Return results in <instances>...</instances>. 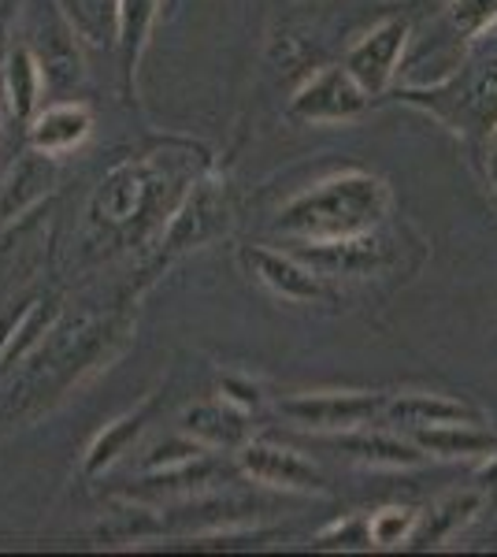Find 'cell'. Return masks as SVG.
I'll return each instance as SVG.
<instances>
[{
    "instance_id": "obj_1",
    "label": "cell",
    "mask_w": 497,
    "mask_h": 557,
    "mask_svg": "<svg viewBox=\"0 0 497 557\" xmlns=\"http://www.w3.org/2000/svg\"><path fill=\"white\" fill-rule=\"evenodd\" d=\"M390 209V190L368 172H346L294 197L275 220V231L301 242H331L368 235Z\"/></svg>"
},
{
    "instance_id": "obj_2",
    "label": "cell",
    "mask_w": 497,
    "mask_h": 557,
    "mask_svg": "<svg viewBox=\"0 0 497 557\" xmlns=\"http://www.w3.org/2000/svg\"><path fill=\"white\" fill-rule=\"evenodd\" d=\"M378 409H386V401L378 394H294V398L278 401V412L290 420L294 428L309 431H352L375 417Z\"/></svg>"
},
{
    "instance_id": "obj_3",
    "label": "cell",
    "mask_w": 497,
    "mask_h": 557,
    "mask_svg": "<svg viewBox=\"0 0 497 557\" xmlns=\"http://www.w3.org/2000/svg\"><path fill=\"white\" fill-rule=\"evenodd\" d=\"M368 94L346 67H327L297 89L290 112L305 123H349L364 112Z\"/></svg>"
},
{
    "instance_id": "obj_4",
    "label": "cell",
    "mask_w": 497,
    "mask_h": 557,
    "mask_svg": "<svg viewBox=\"0 0 497 557\" xmlns=\"http://www.w3.org/2000/svg\"><path fill=\"white\" fill-rule=\"evenodd\" d=\"M405 41H409V23L405 20H386L383 26H375L368 38H360L349 49L346 57V71L364 86L368 97L383 94L390 86L397 64H401Z\"/></svg>"
},
{
    "instance_id": "obj_5",
    "label": "cell",
    "mask_w": 497,
    "mask_h": 557,
    "mask_svg": "<svg viewBox=\"0 0 497 557\" xmlns=\"http://www.w3.org/2000/svg\"><path fill=\"white\" fill-rule=\"evenodd\" d=\"M294 257L305 260L315 275H372L386 264V242L368 235L331 238V242H301L294 246Z\"/></svg>"
},
{
    "instance_id": "obj_6",
    "label": "cell",
    "mask_w": 497,
    "mask_h": 557,
    "mask_svg": "<svg viewBox=\"0 0 497 557\" xmlns=\"http://www.w3.org/2000/svg\"><path fill=\"white\" fill-rule=\"evenodd\" d=\"M241 472L252 475L257 483L278 491H327L323 475L315 472L312 461H305L301 454L286 450V446H271V443H249L238 454Z\"/></svg>"
},
{
    "instance_id": "obj_7",
    "label": "cell",
    "mask_w": 497,
    "mask_h": 557,
    "mask_svg": "<svg viewBox=\"0 0 497 557\" xmlns=\"http://www.w3.org/2000/svg\"><path fill=\"white\" fill-rule=\"evenodd\" d=\"M249 268L257 272V278L264 286L278 294V298L290 301H315L323 298V275H315L305 260H297L294 253H271V249H252L246 253Z\"/></svg>"
},
{
    "instance_id": "obj_8",
    "label": "cell",
    "mask_w": 497,
    "mask_h": 557,
    "mask_svg": "<svg viewBox=\"0 0 497 557\" xmlns=\"http://www.w3.org/2000/svg\"><path fill=\"white\" fill-rule=\"evenodd\" d=\"M386 417L405 428H435V424H486L483 412L464 406L446 394H401L386 401Z\"/></svg>"
},
{
    "instance_id": "obj_9",
    "label": "cell",
    "mask_w": 497,
    "mask_h": 557,
    "mask_svg": "<svg viewBox=\"0 0 497 557\" xmlns=\"http://www.w3.org/2000/svg\"><path fill=\"white\" fill-rule=\"evenodd\" d=\"M89 131H94V120H89L86 104H52L41 115H34L30 146L41 157H63V152L83 146Z\"/></svg>"
},
{
    "instance_id": "obj_10",
    "label": "cell",
    "mask_w": 497,
    "mask_h": 557,
    "mask_svg": "<svg viewBox=\"0 0 497 557\" xmlns=\"http://www.w3.org/2000/svg\"><path fill=\"white\" fill-rule=\"evenodd\" d=\"M412 443L431 457H490V454H497V435H490L483 424L415 428Z\"/></svg>"
},
{
    "instance_id": "obj_11",
    "label": "cell",
    "mask_w": 497,
    "mask_h": 557,
    "mask_svg": "<svg viewBox=\"0 0 497 557\" xmlns=\"http://www.w3.org/2000/svg\"><path fill=\"white\" fill-rule=\"evenodd\" d=\"M186 431L194 438H201L204 446H215V450H234V446H241L249 438L246 412L227 398L189 409L186 412Z\"/></svg>"
},
{
    "instance_id": "obj_12",
    "label": "cell",
    "mask_w": 497,
    "mask_h": 557,
    "mask_svg": "<svg viewBox=\"0 0 497 557\" xmlns=\"http://www.w3.org/2000/svg\"><path fill=\"white\" fill-rule=\"evenodd\" d=\"M341 454L357 457V461H368V465H386V469H409V465H420L423 454L415 443H405V438H394V435H378V431H341L334 438Z\"/></svg>"
},
{
    "instance_id": "obj_13",
    "label": "cell",
    "mask_w": 497,
    "mask_h": 557,
    "mask_svg": "<svg viewBox=\"0 0 497 557\" xmlns=\"http://www.w3.org/2000/svg\"><path fill=\"white\" fill-rule=\"evenodd\" d=\"M41 86H45V75H41V64L30 49H12L8 52V67H4V104L12 108V115L20 120H30L34 108L41 101Z\"/></svg>"
},
{
    "instance_id": "obj_14",
    "label": "cell",
    "mask_w": 497,
    "mask_h": 557,
    "mask_svg": "<svg viewBox=\"0 0 497 557\" xmlns=\"http://www.w3.org/2000/svg\"><path fill=\"white\" fill-rule=\"evenodd\" d=\"M479 494H453V498H446V502H438L435 509H431L427 517H420L415 520V532L409 539V546H438V543H446L449 535L457 532V528H464L468 520H472V513L479 509Z\"/></svg>"
},
{
    "instance_id": "obj_15",
    "label": "cell",
    "mask_w": 497,
    "mask_h": 557,
    "mask_svg": "<svg viewBox=\"0 0 497 557\" xmlns=\"http://www.w3.org/2000/svg\"><path fill=\"white\" fill-rule=\"evenodd\" d=\"M146 412H149V406H141L138 412H126L123 420L108 424L101 435H97V443L89 446V457H86V472L89 475L104 472L108 465L120 461V457L126 454V446H131L134 438L141 435V428H146Z\"/></svg>"
},
{
    "instance_id": "obj_16",
    "label": "cell",
    "mask_w": 497,
    "mask_h": 557,
    "mask_svg": "<svg viewBox=\"0 0 497 557\" xmlns=\"http://www.w3.org/2000/svg\"><path fill=\"white\" fill-rule=\"evenodd\" d=\"M157 8H160V0H120V12H115V20H120V41H123L126 67H134V60H138Z\"/></svg>"
},
{
    "instance_id": "obj_17",
    "label": "cell",
    "mask_w": 497,
    "mask_h": 557,
    "mask_svg": "<svg viewBox=\"0 0 497 557\" xmlns=\"http://www.w3.org/2000/svg\"><path fill=\"white\" fill-rule=\"evenodd\" d=\"M415 520L420 513L415 509H378L375 517H368V524H372V543L375 546H401L409 543L412 532H415Z\"/></svg>"
},
{
    "instance_id": "obj_18",
    "label": "cell",
    "mask_w": 497,
    "mask_h": 557,
    "mask_svg": "<svg viewBox=\"0 0 497 557\" xmlns=\"http://www.w3.org/2000/svg\"><path fill=\"white\" fill-rule=\"evenodd\" d=\"M315 546H323V550H368V546H375L372 524L364 517L341 520V524L327 528V532L315 539Z\"/></svg>"
},
{
    "instance_id": "obj_19",
    "label": "cell",
    "mask_w": 497,
    "mask_h": 557,
    "mask_svg": "<svg viewBox=\"0 0 497 557\" xmlns=\"http://www.w3.org/2000/svg\"><path fill=\"white\" fill-rule=\"evenodd\" d=\"M204 457V443L201 438H167L160 443L157 450L149 454V469H175V465H186V461H197Z\"/></svg>"
},
{
    "instance_id": "obj_20",
    "label": "cell",
    "mask_w": 497,
    "mask_h": 557,
    "mask_svg": "<svg viewBox=\"0 0 497 557\" xmlns=\"http://www.w3.org/2000/svg\"><path fill=\"white\" fill-rule=\"evenodd\" d=\"M497 20V0H457L453 4V26L464 34L486 30Z\"/></svg>"
},
{
    "instance_id": "obj_21",
    "label": "cell",
    "mask_w": 497,
    "mask_h": 557,
    "mask_svg": "<svg viewBox=\"0 0 497 557\" xmlns=\"http://www.w3.org/2000/svg\"><path fill=\"white\" fill-rule=\"evenodd\" d=\"M223 398L234 401V406H241V409H249V406H257V401H260V394H257V386H249V383L223 380Z\"/></svg>"
},
{
    "instance_id": "obj_22",
    "label": "cell",
    "mask_w": 497,
    "mask_h": 557,
    "mask_svg": "<svg viewBox=\"0 0 497 557\" xmlns=\"http://www.w3.org/2000/svg\"><path fill=\"white\" fill-rule=\"evenodd\" d=\"M490 183H494V190H497V149L490 152Z\"/></svg>"
}]
</instances>
